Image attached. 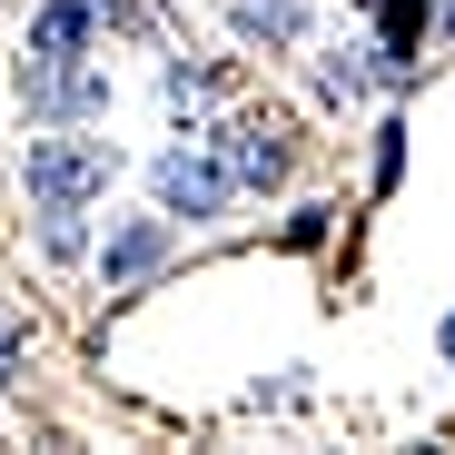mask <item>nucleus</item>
I'll return each mask as SVG.
<instances>
[{"mask_svg": "<svg viewBox=\"0 0 455 455\" xmlns=\"http://www.w3.org/2000/svg\"><path fill=\"white\" fill-rule=\"evenodd\" d=\"M20 109H30V129L90 119V109H109V80H90L80 60H30V69H20Z\"/></svg>", "mask_w": 455, "mask_h": 455, "instance_id": "f03ea898", "label": "nucleus"}, {"mask_svg": "<svg viewBox=\"0 0 455 455\" xmlns=\"http://www.w3.org/2000/svg\"><path fill=\"white\" fill-rule=\"evenodd\" d=\"M30 198L40 208H80V198H100L109 179H119V159H109V148L100 139H30Z\"/></svg>", "mask_w": 455, "mask_h": 455, "instance_id": "f257e3e1", "label": "nucleus"}, {"mask_svg": "<svg viewBox=\"0 0 455 455\" xmlns=\"http://www.w3.org/2000/svg\"><path fill=\"white\" fill-rule=\"evenodd\" d=\"M228 188H238V179H228L218 159H169V169H159V208H169V218H218Z\"/></svg>", "mask_w": 455, "mask_h": 455, "instance_id": "7ed1b4c3", "label": "nucleus"}, {"mask_svg": "<svg viewBox=\"0 0 455 455\" xmlns=\"http://www.w3.org/2000/svg\"><path fill=\"white\" fill-rule=\"evenodd\" d=\"M287 139H267V119H228V179L238 188H277Z\"/></svg>", "mask_w": 455, "mask_h": 455, "instance_id": "20e7f679", "label": "nucleus"}, {"mask_svg": "<svg viewBox=\"0 0 455 455\" xmlns=\"http://www.w3.org/2000/svg\"><path fill=\"white\" fill-rule=\"evenodd\" d=\"M109 277H139V267H159V228H129V238H109V258H100Z\"/></svg>", "mask_w": 455, "mask_h": 455, "instance_id": "423d86ee", "label": "nucleus"}, {"mask_svg": "<svg viewBox=\"0 0 455 455\" xmlns=\"http://www.w3.org/2000/svg\"><path fill=\"white\" fill-rule=\"evenodd\" d=\"M90 30H100L90 0H50L40 30H30V60H90Z\"/></svg>", "mask_w": 455, "mask_h": 455, "instance_id": "39448f33", "label": "nucleus"}]
</instances>
